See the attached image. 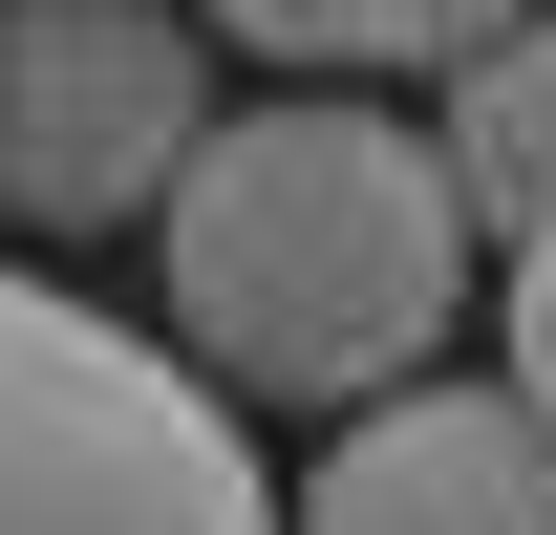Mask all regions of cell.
Masks as SVG:
<instances>
[{
	"label": "cell",
	"instance_id": "277c9868",
	"mask_svg": "<svg viewBox=\"0 0 556 535\" xmlns=\"http://www.w3.org/2000/svg\"><path fill=\"white\" fill-rule=\"evenodd\" d=\"M300 535H556V428L514 386H386L300 471Z\"/></svg>",
	"mask_w": 556,
	"mask_h": 535
},
{
	"label": "cell",
	"instance_id": "6da1fadb",
	"mask_svg": "<svg viewBox=\"0 0 556 535\" xmlns=\"http://www.w3.org/2000/svg\"><path fill=\"white\" fill-rule=\"evenodd\" d=\"M150 236H172V343H193L214 407H321L343 428V407L428 386V343L471 322V194L364 86H278L236 129H193Z\"/></svg>",
	"mask_w": 556,
	"mask_h": 535
},
{
	"label": "cell",
	"instance_id": "7a4b0ae2",
	"mask_svg": "<svg viewBox=\"0 0 556 535\" xmlns=\"http://www.w3.org/2000/svg\"><path fill=\"white\" fill-rule=\"evenodd\" d=\"M0 535H278V471L150 322L0 258Z\"/></svg>",
	"mask_w": 556,
	"mask_h": 535
},
{
	"label": "cell",
	"instance_id": "ba28073f",
	"mask_svg": "<svg viewBox=\"0 0 556 535\" xmlns=\"http://www.w3.org/2000/svg\"><path fill=\"white\" fill-rule=\"evenodd\" d=\"M535 0H428V65H471V43H514Z\"/></svg>",
	"mask_w": 556,
	"mask_h": 535
},
{
	"label": "cell",
	"instance_id": "5b68a950",
	"mask_svg": "<svg viewBox=\"0 0 556 535\" xmlns=\"http://www.w3.org/2000/svg\"><path fill=\"white\" fill-rule=\"evenodd\" d=\"M450 194H471V236H556V22H514V43H471L450 65Z\"/></svg>",
	"mask_w": 556,
	"mask_h": 535
},
{
	"label": "cell",
	"instance_id": "3957f363",
	"mask_svg": "<svg viewBox=\"0 0 556 535\" xmlns=\"http://www.w3.org/2000/svg\"><path fill=\"white\" fill-rule=\"evenodd\" d=\"M214 129V22L193 0H0V214L108 236L193 172Z\"/></svg>",
	"mask_w": 556,
	"mask_h": 535
},
{
	"label": "cell",
	"instance_id": "52a82bcc",
	"mask_svg": "<svg viewBox=\"0 0 556 535\" xmlns=\"http://www.w3.org/2000/svg\"><path fill=\"white\" fill-rule=\"evenodd\" d=\"M514 407L556 428V236H514Z\"/></svg>",
	"mask_w": 556,
	"mask_h": 535
},
{
	"label": "cell",
	"instance_id": "8992f818",
	"mask_svg": "<svg viewBox=\"0 0 556 535\" xmlns=\"http://www.w3.org/2000/svg\"><path fill=\"white\" fill-rule=\"evenodd\" d=\"M214 43H257L300 86H364V65H428V0H193Z\"/></svg>",
	"mask_w": 556,
	"mask_h": 535
}]
</instances>
